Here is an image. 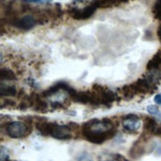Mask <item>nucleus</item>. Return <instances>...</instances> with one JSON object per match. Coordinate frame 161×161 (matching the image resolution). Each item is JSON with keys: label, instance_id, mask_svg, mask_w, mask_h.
<instances>
[{"label": "nucleus", "instance_id": "1", "mask_svg": "<svg viewBox=\"0 0 161 161\" xmlns=\"http://www.w3.org/2000/svg\"><path fill=\"white\" fill-rule=\"evenodd\" d=\"M84 137L91 143L102 144L116 134L114 123L110 119H92L83 125Z\"/></svg>", "mask_w": 161, "mask_h": 161}, {"label": "nucleus", "instance_id": "12", "mask_svg": "<svg viewBox=\"0 0 161 161\" xmlns=\"http://www.w3.org/2000/svg\"><path fill=\"white\" fill-rule=\"evenodd\" d=\"M98 161H125V158L121 156L119 153H111V152H106L102 153L97 157Z\"/></svg>", "mask_w": 161, "mask_h": 161}, {"label": "nucleus", "instance_id": "7", "mask_svg": "<svg viewBox=\"0 0 161 161\" xmlns=\"http://www.w3.org/2000/svg\"><path fill=\"white\" fill-rule=\"evenodd\" d=\"M135 91L137 94H150L153 91H155V86H153L145 78H142L133 83Z\"/></svg>", "mask_w": 161, "mask_h": 161}, {"label": "nucleus", "instance_id": "23", "mask_svg": "<svg viewBox=\"0 0 161 161\" xmlns=\"http://www.w3.org/2000/svg\"><path fill=\"white\" fill-rule=\"evenodd\" d=\"M23 1L28 2V3H40L44 1H52V0H23Z\"/></svg>", "mask_w": 161, "mask_h": 161}, {"label": "nucleus", "instance_id": "19", "mask_svg": "<svg viewBox=\"0 0 161 161\" xmlns=\"http://www.w3.org/2000/svg\"><path fill=\"white\" fill-rule=\"evenodd\" d=\"M153 14L156 19L161 21V0H156L153 6Z\"/></svg>", "mask_w": 161, "mask_h": 161}, {"label": "nucleus", "instance_id": "11", "mask_svg": "<svg viewBox=\"0 0 161 161\" xmlns=\"http://www.w3.org/2000/svg\"><path fill=\"white\" fill-rule=\"evenodd\" d=\"M144 78L149 82L153 86H157L161 80V69H152L147 70Z\"/></svg>", "mask_w": 161, "mask_h": 161}, {"label": "nucleus", "instance_id": "6", "mask_svg": "<svg viewBox=\"0 0 161 161\" xmlns=\"http://www.w3.org/2000/svg\"><path fill=\"white\" fill-rule=\"evenodd\" d=\"M97 8V7L95 4H92V5L86 6V8H83V9H75L74 12H72V16L74 19H78V20L89 19V18L96 12Z\"/></svg>", "mask_w": 161, "mask_h": 161}, {"label": "nucleus", "instance_id": "2", "mask_svg": "<svg viewBox=\"0 0 161 161\" xmlns=\"http://www.w3.org/2000/svg\"><path fill=\"white\" fill-rule=\"evenodd\" d=\"M32 129L26 122L23 121H10L6 125V133L12 138H23L28 136Z\"/></svg>", "mask_w": 161, "mask_h": 161}, {"label": "nucleus", "instance_id": "3", "mask_svg": "<svg viewBox=\"0 0 161 161\" xmlns=\"http://www.w3.org/2000/svg\"><path fill=\"white\" fill-rule=\"evenodd\" d=\"M92 90H95L97 92L101 98V103L106 107H110L111 103L116 100V96L114 92L108 88H104L103 86L95 85L92 86Z\"/></svg>", "mask_w": 161, "mask_h": 161}, {"label": "nucleus", "instance_id": "5", "mask_svg": "<svg viewBox=\"0 0 161 161\" xmlns=\"http://www.w3.org/2000/svg\"><path fill=\"white\" fill-rule=\"evenodd\" d=\"M122 125L123 128L128 132H136L139 130L140 125H141V120L136 114H127L122 120Z\"/></svg>", "mask_w": 161, "mask_h": 161}, {"label": "nucleus", "instance_id": "9", "mask_svg": "<svg viewBox=\"0 0 161 161\" xmlns=\"http://www.w3.org/2000/svg\"><path fill=\"white\" fill-rule=\"evenodd\" d=\"M15 25L23 30H30L36 25V20L33 16L26 15L20 18V19H18L15 22Z\"/></svg>", "mask_w": 161, "mask_h": 161}, {"label": "nucleus", "instance_id": "18", "mask_svg": "<svg viewBox=\"0 0 161 161\" xmlns=\"http://www.w3.org/2000/svg\"><path fill=\"white\" fill-rule=\"evenodd\" d=\"M0 79L2 80H16V77H15V74L11 70L2 69L1 73H0Z\"/></svg>", "mask_w": 161, "mask_h": 161}, {"label": "nucleus", "instance_id": "4", "mask_svg": "<svg viewBox=\"0 0 161 161\" xmlns=\"http://www.w3.org/2000/svg\"><path fill=\"white\" fill-rule=\"evenodd\" d=\"M73 131H74V129L71 127V125H57V123H55L51 136L57 139L67 140V139H71L73 137Z\"/></svg>", "mask_w": 161, "mask_h": 161}, {"label": "nucleus", "instance_id": "14", "mask_svg": "<svg viewBox=\"0 0 161 161\" xmlns=\"http://www.w3.org/2000/svg\"><path fill=\"white\" fill-rule=\"evenodd\" d=\"M147 70L152 69H161V50L158 51L155 55L153 56V58L147 63Z\"/></svg>", "mask_w": 161, "mask_h": 161}, {"label": "nucleus", "instance_id": "15", "mask_svg": "<svg viewBox=\"0 0 161 161\" xmlns=\"http://www.w3.org/2000/svg\"><path fill=\"white\" fill-rule=\"evenodd\" d=\"M158 127V125L156 120L154 119H151V117H145V120H144V128L145 130L150 132V133H155L156 129Z\"/></svg>", "mask_w": 161, "mask_h": 161}, {"label": "nucleus", "instance_id": "10", "mask_svg": "<svg viewBox=\"0 0 161 161\" xmlns=\"http://www.w3.org/2000/svg\"><path fill=\"white\" fill-rule=\"evenodd\" d=\"M54 125H55V122H50L46 120H41V121L36 122L37 130L44 136H51Z\"/></svg>", "mask_w": 161, "mask_h": 161}, {"label": "nucleus", "instance_id": "26", "mask_svg": "<svg viewBox=\"0 0 161 161\" xmlns=\"http://www.w3.org/2000/svg\"><path fill=\"white\" fill-rule=\"evenodd\" d=\"M75 1H82V0H75Z\"/></svg>", "mask_w": 161, "mask_h": 161}, {"label": "nucleus", "instance_id": "24", "mask_svg": "<svg viewBox=\"0 0 161 161\" xmlns=\"http://www.w3.org/2000/svg\"><path fill=\"white\" fill-rule=\"evenodd\" d=\"M154 102H155L157 104H159V106H161V94H158L154 97Z\"/></svg>", "mask_w": 161, "mask_h": 161}, {"label": "nucleus", "instance_id": "20", "mask_svg": "<svg viewBox=\"0 0 161 161\" xmlns=\"http://www.w3.org/2000/svg\"><path fill=\"white\" fill-rule=\"evenodd\" d=\"M147 111L152 115H156L159 119H161V111L156 106H148L147 107Z\"/></svg>", "mask_w": 161, "mask_h": 161}, {"label": "nucleus", "instance_id": "21", "mask_svg": "<svg viewBox=\"0 0 161 161\" xmlns=\"http://www.w3.org/2000/svg\"><path fill=\"white\" fill-rule=\"evenodd\" d=\"M4 104L6 108H14L16 106V103L13 100H10V98H6L4 101Z\"/></svg>", "mask_w": 161, "mask_h": 161}, {"label": "nucleus", "instance_id": "13", "mask_svg": "<svg viewBox=\"0 0 161 161\" xmlns=\"http://www.w3.org/2000/svg\"><path fill=\"white\" fill-rule=\"evenodd\" d=\"M17 95V90L15 86H9V85H4L3 83L0 86V96L2 97H14Z\"/></svg>", "mask_w": 161, "mask_h": 161}, {"label": "nucleus", "instance_id": "25", "mask_svg": "<svg viewBox=\"0 0 161 161\" xmlns=\"http://www.w3.org/2000/svg\"><path fill=\"white\" fill-rule=\"evenodd\" d=\"M157 36H158V39L160 40V42H161V25L158 27V29H157Z\"/></svg>", "mask_w": 161, "mask_h": 161}, {"label": "nucleus", "instance_id": "16", "mask_svg": "<svg viewBox=\"0 0 161 161\" xmlns=\"http://www.w3.org/2000/svg\"><path fill=\"white\" fill-rule=\"evenodd\" d=\"M121 92H122L123 96H125L126 98H131V97H133L135 95H137V92H136V91H135V88H134L133 84L125 86H123V88L121 89Z\"/></svg>", "mask_w": 161, "mask_h": 161}, {"label": "nucleus", "instance_id": "8", "mask_svg": "<svg viewBox=\"0 0 161 161\" xmlns=\"http://www.w3.org/2000/svg\"><path fill=\"white\" fill-rule=\"evenodd\" d=\"M30 100L34 110L39 111V113H46L48 110V104L43 100V97H40L39 95H33L32 97H30Z\"/></svg>", "mask_w": 161, "mask_h": 161}, {"label": "nucleus", "instance_id": "17", "mask_svg": "<svg viewBox=\"0 0 161 161\" xmlns=\"http://www.w3.org/2000/svg\"><path fill=\"white\" fill-rule=\"evenodd\" d=\"M144 152V147H143V144L142 143H138V142H136V143L133 145V147L131 148L130 150V155L131 157L133 158H137L139 156H141L142 154Z\"/></svg>", "mask_w": 161, "mask_h": 161}, {"label": "nucleus", "instance_id": "22", "mask_svg": "<svg viewBox=\"0 0 161 161\" xmlns=\"http://www.w3.org/2000/svg\"><path fill=\"white\" fill-rule=\"evenodd\" d=\"M1 161H9V155L8 153L4 150V148L1 147Z\"/></svg>", "mask_w": 161, "mask_h": 161}]
</instances>
